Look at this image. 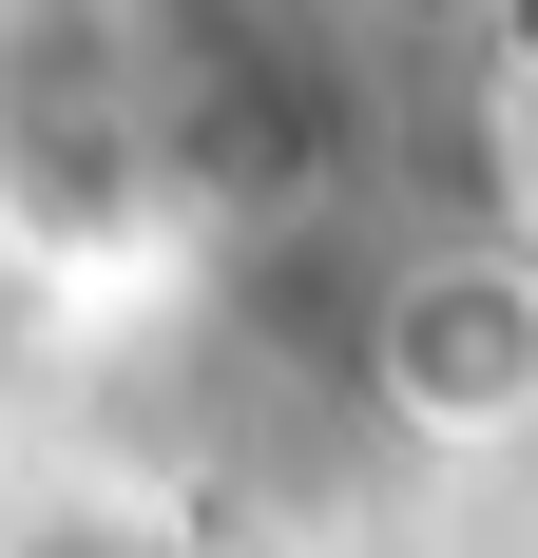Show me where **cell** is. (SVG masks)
<instances>
[{
    "label": "cell",
    "instance_id": "6da1fadb",
    "mask_svg": "<svg viewBox=\"0 0 538 558\" xmlns=\"http://www.w3.org/2000/svg\"><path fill=\"white\" fill-rule=\"evenodd\" d=\"M366 386L442 444H481L538 404V251H424V270H384L366 308Z\"/></svg>",
    "mask_w": 538,
    "mask_h": 558
}]
</instances>
